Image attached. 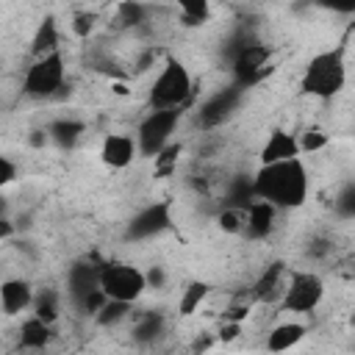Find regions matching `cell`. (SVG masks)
<instances>
[{
  "instance_id": "cell-1",
  "label": "cell",
  "mask_w": 355,
  "mask_h": 355,
  "mask_svg": "<svg viewBox=\"0 0 355 355\" xmlns=\"http://www.w3.org/2000/svg\"><path fill=\"white\" fill-rule=\"evenodd\" d=\"M308 186H311V180H308V169H305L302 158L263 164L250 180L252 200H266L277 211L300 208L308 200Z\"/></svg>"
},
{
  "instance_id": "cell-2",
  "label": "cell",
  "mask_w": 355,
  "mask_h": 355,
  "mask_svg": "<svg viewBox=\"0 0 355 355\" xmlns=\"http://www.w3.org/2000/svg\"><path fill=\"white\" fill-rule=\"evenodd\" d=\"M191 103H194V80L186 64L169 55L150 86V111H164V108L183 111Z\"/></svg>"
},
{
  "instance_id": "cell-3",
  "label": "cell",
  "mask_w": 355,
  "mask_h": 355,
  "mask_svg": "<svg viewBox=\"0 0 355 355\" xmlns=\"http://www.w3.org/2000/svg\"><path fill=\"white\" fill-rule=\"evenodd\" d=\"M302 92L319 100H330L336 97L344 86H347V64L341 50H322L316 55H311V61L305 64L302 72Z\"/></svg>"
},
{
  "instance_id": "cell-4",
  "label": "cell",
  "mask_w": 355,
  "mask_h": 355,
  "mask_svg": "<svg viewBox=\"0 0 355 355\" xmlns=\"http://www.w3.org/2000/svg\"><path fill=\"white\" fill-rule=\"evenodd\" d=\"M97 286H100V291L108 300L128 302V305H133L147 291L144 272L139 266H133V263H125V261H108V263H103L100 266Z\"/></svg>"
},
{
  "instance_id": "cell-5",
  "label": "cell",
  "mask_w": 355,
  "mask_h": 355,
  "mask_svg": "<svg viewBox=\"0 0 355 355\" xmlns=\"http://www.w3.org/2000/svg\"><path fill=\"white\" fill-rule=\"evenodd\" d=\"M64 75H67V67H64L61 50L58 53H50V55H42V58H33L31 67L25 69L22 92L28 97H33V100L58 97L61 89H64Z\"/></svg>"
},
{
  "instance_id": "cell-6",
  "label": "cell",
  "mask_w": 355,
  "mask_h": 355,
  "mask_svg": "<svg viewBox=\"0 0 355 355\" xmlns=\"http://www.w3.org/2000/svg\"><path fill=\"white\" fill-rule=\"evenodd\" d=\"M180 114L178 108H164V111H150L139 128H136V153L144 155V158H155L166 144H172V133L180 122Z\"/></svg>"
},
{
  "instance_id": "cell-7",
  "label": "cell",
  "mask_w": 355,
  "mask_h": 355,
  "mask_svg": "<svg viewBox=\"0 0 355 355\" xmlns=\"http://www.w3.org/2000/svg\"><path fill=\"white\" fill-rule=\"evenodd\" d=\"M324 300V280L316 272L294 269L288 272L286 291L280 297V308L288 313H311Z\"/></svg>"
},
{
  "instance_id": "cell-8",
  "label": "cell",
  "mask_w": 355,
  "mask_h": 355,
  "mask_svg": "<svg viewBox=\"0 0 355 355\" xmlns=\"http://www.w3.org/2000/svg\"><path fill=\"white\" fill-rule=\"evenodd\" d=\"M269 72H272V67H269V47L266 44H261V42L239 44V50L233 55V75H236V83L241 89L247 83H258Z\"/></svg>"
},
{
  "instance_id": "cell-9",
  "label": "cell",
  "mask_w": 355,
  "mask_h": 355,
  "mask_svg": "<svg viewBox=\"0 0 355 355\" xmlns=\"http://www.w3.org/2000/svg\"><path fill=\"white\" fill-rule=\"evenodd\" d=\"M239 100H241V86H239V83H236V86H227V89H222V92H216L214 97H208V100L200 105L197 122H200L205 130L219 128L222 122H227V119L233 116Z\"/></svg>"
},
{
  "instance_id": "cell-10",
  "label": "cell",
  "mask_w": 355,
  "mask_h": 355,
  "mask_svg": "<svg viewBox=\"0 0 355 355\" xmlns=\"http://www.w3.org/2000/svg\"><path fill=\"white\" fill-rule=\"evenodd\" d=\"M172 225V216H169V202H155V205H147L141 208L130 222H128V239H153L158 233H164L166 227Z\"/></svg>"
},
{
  "instance_id": "cell-11",
  "label": "cell",
  "mask_w": 355,
  "mask_h": 355,
  "mask_svg": "<svg viewBox=\"0 0 355 355\" xmlns=\"http://www.w3.org/2000/svg\"><path fill=\"white\" fill-rule=\"evenodd\" d=\"M286 280H288V266L283 261H272L261 275L258 280L252 283L250 294L252 300L258 302H280L283 291H286Z\"/></svg>"
},
{
  "instance_id": "cell-12",
  "label": "cell",
  "mask_w": 355,
  "mask_h": 355,
  "mask_svg": "<svg viewBox=\"0 0 355 355\" xmlns=\"http://www.w3.org/2000/svg\"><path fill=\"white\" fill-rule=\"evenodd\" d=\"M136 141L130 133H108L103 139V147H100V161L111 169H125L133 164L136 158Z\"/></svg>"
},
{
  "instance_id": "cell-13",
  "label": "cell",
  "mask_w": 355,
  "mask_h": 355,
  "mask_svg": "<svg viewBox=\"0 0 355 355\" xmlns=\"http://www.w3.org/2000/svg\"><path fill=\"white\" fill-rule=\"evenodd\" d=\"M277 222V208L269 205L266 200H250L244 208V233L250 239H266L275 230Z\"/></svg>"
},
{
  "instance_id": "cell-14",
  "label": "cell",
  "mask_w": 355,
  "mask_h": 355,
  "mask_svg": "<svg viewBox=\"0 0 355 355\" xmlns=\"http://www.w3.org/2000/svg\"><path fill=\"white\" fill-rule=\"evenodd\" d=\"M33 286L22 277H8L0 283V311L6 316H17L33 305Z\"/></svg>"
},
{
  "instance_id": "cell-15",
  "label": "cell",
  "mask_w": 355,
  "mask_h": 355,
  "mask_svg": "<svg viewBox=\"0 0 355 355\" xmlns=\"http://www.w3.org/2000/svg\"><path fill=\"white\" fill-rule=\"evenodd\" d=\"M291 158H300V144H297V136L288 133L286 128H275L263 147H261V166L263 164H280V161H291Z\"/></svg>"
},
{
  "instance_id": "cell-16",
  "label": "cell",
  "mask_w": 355,
  "mask_h": 355,
  "mask_svg": "<svg viewBox=\"0 0 355 355\" xmlns=\"http://www.w3.org/2000/svg\"><path fill=\"white\" fill-rule=\"evenodd\" d=\"M308 336V327L302 322H294V319H286L280 324H275L269 333H266V349L272 355H280V352H288L294 349L302 338Z\"/></svg>"
},
{
  "instance_id": "cell-17",
  "label": "cell",
  "mask_w": 355,
  "mask_h": 355,
  "mask_svg": "<svg viewBox=\"0 0 355 355\" xmlns=\"http://www.w3.org/2000/svg\"><path fill=\"white\" fill-rule=\"evenodd\" d=\"M100 266L103 263H92V261H80V263L69 266V272H67V291H69L72 302H78L80 297H86L89 291L97 288Z\"/></svg>"
},
{
  "instance_id": "cell-18",
  "label": "cell",
  "mask_w": 355,
  "mask_h": 355,
  "mask_svg": "<svg viewBox=\"0 0 355 355\" xmlns=\"http://www.w3.org/2000/svg\"><path fill=\"white\" fill-rule=\"evenodd\" d=\"M58 44H61L58 22H55V17H44V19L36 25V31H33V39H31V55H33V58H42V55L58 53Z\"/></svg>"
},
{
  "instance_id": "cell-19",
  "label": "cell",
  "mask_w": 355,
  "mask_h": 355,
  "mask_svg": "<svg viewBox=\"0 0 355 355\" xmlns=\"http://www.w3.org/2000/svg\"><path fill=\"white\" fill-rule=\"evenodd\" d=\"M83 133H86V125L80 119H72V116H61V119H55V122L47 125V139L53 144L64 147V150H72L80 141Z\"/></svg>"
},
{
  "instance_id": "cell-20",
  "label": "cell",
  "mask_w": 355,
  "mask_h": 355,
  "mask_svg": "<svg viewBox=\"0 0 355 355\" xmlns=\"http://www.w3.org/2000/svg\"><path fill=\"white\" fill-rule=\"evenodd\" d=\"M130 319H133L130 336H133V341L141 344V347L153 344V341L164 333V316L155 313V311H141V313H136V316L130 313Z\"/></svg>"
},
{
  "instance_id": "cell-21",
  "label": "cell",
  "mask_w": 355,
  "mask_h": 355,
  "mask_svg": "<svg viewBox=\"0 0 355 355\" xmlns=\"http://www.w3.org/2000/svg\"><path fill=\"white\" fill-rule=\"evenodd\" d=\"M50 338H53V327L44 324L42 319H36V316H28L22 322V327H19V349L39 352V349H44L50 344Z\"/></svg>"
},
{
  "instance_id": "cell-22",
  "label": "cell",
  "mask_w": 355,
  "mask_h": 355,
  "mask_svg": "<svg viewBox=\"0 0 355 355\" xmlns=\"http://www.w3.org/2000/svg\"><path fill=\"white\" fill-rule=\"evenodd\" d=\"M208 291H211V286L202 283V280L186 283V288H183L180 297H178V313H180V316H191L194 311H200V305L205 302Z\"/></svg>"
},
{
  "instance_id": "cell-23",
  "label": "cell",
  "mask_w": 355,
  "mask_h": 355,
  "mask_svg": "<svg viewBox=\"0 0 355 355\" xmlns=\"http://www.w3.org/2000/svg\"><path fill=\"white\" fill-rule=\"evenodd\" d=\"M33 313L31 316H36V319H42L44 324H55L58 322V316H61V305H58V294L53 291V288H44V291H39V294H33Z\"/></svg>"
},
{
  "instance_id": "cell-24",
  "label": "cell",
  "mask_w": 355,
  "mask_h": 355,
  "mask_svg": "<svg viewBox=\"0 0 355 355\" xmlns=\"http://www.w3.org/2000/svg\"><path fill=\"white\" fill-rule=\"evenodd\" d=\"M178 17H180V25L197 28V25L208 22L211 6H208L205 0H186V3H178Z\"/></svg>"
},
{
  "instance_id": "cell-25",
  "label": "cell",
  "mask_w": 355,
  "mask_h": 355,
  "mask_svg": "<svg viewBox=\"0 0 355 355\" xmlns=\"http://www.w3.org/2000/svg\"><path fill=\"white\" fill-rule=\"evenodd\" d=\"M130 313H133V305H128V302H116V300H105V305L97 311L94 322H97L100 327H116L119 322L130 319Z\"/></svg>"
},
{
  "instance_id": "cell-26",
  "label": "cell",
  "mask_w": 355,
  "mask_h": 355,
  "mask_svg": "<svg viewBox=\"0 0 355 355\" xmlns=\"http://www.w3.org/2000/svg\"><path fill=\"white\" fill-rule=\"evenodd\" d=\"M327 141H330V136H327L324 130H305V133L297 139L300 155H302V153H319V150L327 147Z\"/></svg>"
},
{
  "instance_id": "cell-27",
  "label": "cell",
  "mask_w": 355,
  "mask_h": 355,
  "mask_svg": "<svg viewBox=\"0 0 355 355\" xmlns=\"http://www.w3.org/2000/svg\"><path fill=\"white\" fill-rule=\"evenodd\" d=\"M216 222H219V227L225 230V233H241V227H244V211L241 208H222L219 211V216H216Z\"/></svg>"
},
{
  "instance_id": "cell-28",
  "label": "cell",
  "mask_w": 355,
  "mask_h": 355,
  "mask_svg": "<svg viewBox=\"0 0 355 355\" xmlns=\"http://www.w3.org/2000/svg\"><path fill=\"white\" fill-rule=\"evenodd\" d=\"M105 300H108V297H105V294L100 291V286H97V288H94V291H89L86 297H80L75 305H78V311H80L83 316H92V319H94V316H97V311L105 305Z\"/></svg>"
},
{
  "instance_id": "cell-29",
  "label": "cell",
  "mask_w": 355,
  "mask_h": 355,
  "mask_svg": "<svg viewBox=\"0 0 355 355\" xmlns=\"http://www.w3.org/2000/svg\"><path fill=\"white\" fill-rule=\"evenodd\" d=\"M180 144H166L158 155H155V172L158 175H169L172 169H175V161H178V155H180Z\"/></svg>"
},
{
  "instance_id": "cell-30",
  "label": "cell",
  "mask_w": 355,
  "mask_h": 355,
  "mask_svg": "<svg viewBox=\"0 0 355 355\" xmlns=\"http://www.w3.org/2000/svg\"><path fill=\"white\" fill-rule=\"evenodd\" d=\"M144 14H147V8L139 6V3H125V6H119V22H122V25H141V22H147Z\"/></svg>"
},
{
  "instance_id": "cell-31",
  "label": "cell",
  "mask_w": 355,
  "mask_h": 355,
  "mask_svg": "<svg viewBox=\"0 0 355 355\" xmlns=\"http://www.w3.org/2000/svg\"><path fill=\"white\" fill-rule=\"evenodd\" d=\"M336 208H338V214L341 216H355V186L352 183H347L344 189H341V194H338V200H336Z\"/></svg>"
},
{
  "instance_id": "cell-32",
  "label": "cell",
  "mask_w": 355,
  "mask_h": 355,
  "mask_svg": "<svg viewBox=\"0 0 355 355\" xmlns=\"http://www.w3.org/2000/svg\"><path fill=\"white\" fill-rule=\"evenodd\" d=\"M72 31H75L80 39H86V36L94 31V14H89V11H78V14H75V22H72Z\"/></svg>"
},
{
  "instance_id": "cell-33",
  "label": "cell",
  "mask_w": 355,
  "mask_h": 355,
  "mask_svg": "<svg viewBox=\"0 0 355 355\" xmlns=\"http://www.w3.org/2000/svg\"><path fill=\"white\" fill-rule=\"evenodd\" d=\"M14 180H17V164H14L8 155L0 153V189H6V186L14 183Z\"/></svg>"
},
{
  "instance_id": "cell-34",
  "label": "cell",
  "mask_w": 355,
  "mask_h": 355,
  "mask_svg": "<svg viewBox=\"0 0 355 355\" xmlns=\"http://www.w3.org/2000/svg\"><path fill=\"white\" fill-rule=\"evenodd\" d=\"M241 336V324L239 322H222L219 330H216V341L227 344V341H236Z\"/></svg>"
},
{
  "instance_id": "cell-35",
  "label": "cell",
  "mask_w": 355,
  "mask_h": 355,
  "mask_svg": "<svg viewBox=\"0 0 355 355\" xmlns=\"http://www.w3.org/2000/svg\"><path fill=\"white\" fill-rule=\"evenodd\" d=\"M144 283H147V288H164V286H166V272H164V266H150V269L144 272Z\"/></svg>"
},
{
  "instance_id": "cell-36",
  "label": "cell",
  "mask_w": 355,
  "mask_h": 355,
  "mask_svg": "<svg viewBox=\"0 0 355 355\" xmlns=\"http://www.w3.org/2000/svg\"><path fill=\"white\" fill-rule=\"evenodd\" d=\"M214 341H216V336H208V333H205L202 338H197V341L191 344V355H202V352H205V349H208Z\"/></svg>"
},
{
  "instance_id": "cell-37",
  "label": "cell",
  "mask_w": 355,
  "mask_h": 355,
  "mask_svg": "<svg viewBox=\"0 0 355 355\" xmlns=\"http://www.w3.org/2000/svg\"><path fill=\"white\" fill-rule=\"evenodd\" d=\"M17 233V225L8 216H0V239H11Z\"/></svg>"
},
{
  "instance_id": "cell-38",
  "label": "cell",
  "mask_w": 355,
  "mask_h": 355,
  "mask_svg": "<svg viewBox=\"0 0 355 355\" xmlns=\"http://www.w3.org/2000/svg\"><path fill=\"white\" fill-rule=\"evenodd\" d=\"M0 216H6V200L0 197Z\"/></svg>"
}]
</instances>
